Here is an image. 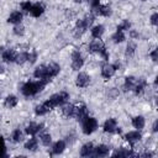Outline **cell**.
I'll return each instance as SVG.
<instances>
[{
  "mask_svg": "<svg viewBox=\"0 0 158 158\" xmlns=\"http://www.w3.org/2000/svg\"><path fill=\"white\" fill-rule=\"evenodd\" d=\"M136 52V43L135 42H128V44L126 46V51H125V56L126 57H133Z\"/></svg>",
  "mask_w": 158,
  "mask_h": 158,
  "instance_id": "cell-33",
  "label": "cell"
},
{
  "mask_svg": "<svg viewBox=\"0 0 158 158\" xmlns=\"http://www.w3.org/2000/svg\"><path fill=\"white\" fill-rule=\"evenodd\" d=\"M144 125H146V120H144V117L143 116H135L133 118H132V126L136 128V130H142L143 127H144Z\"/></svg>",
  "mask_w": 158,
  "mask_h": 158,
  "instance_id": "cell-28",
  "label": "cell"
},
{
  "mask_svg": "<svg viewBox=\"0 0 158 158\" xmlns=\"http://www.w3.org/2000/svg\"><path fill=\"white\" fill-rule=\"evenodd\" d=\"M0 157H6V146L2 136H0Z\"/></svg>",
  "mask_w": 158,
  "mask_h": 158,
  "instance_id": "cell-39",
  "label": "cell"
},
{
  "mask_svg": "<svg viewBox=\"0 0 158 158\" xmlns=\"http://www.w3.org/2000/svg\"><path fill=\"white\" fill-rule=\"evenodd\" d=\"M17 102H19V99L16 95H7L4 100V106L7 109H12L17 105Z\"/></svg>",
  "mask_w": 158,
  "mask_h": 158,
  "instance_id": "cell-26",
  "label": "cell"
},
{
  "mask_svg": "<svg viewBox=\"0 0 158 158\" xmlns=\"http://www.w3.org/2000/svg\"><path fill=\"white\" fill-rule=\"evenodd\" d=\"M142 156H143V157H153L154 153H152V152H144Z\"/></svg>",
  "mask_w": 158,
  "mask_h": 158,
  "instance_id": "cell-46",
  "label": "cell"
},
{
  "mask_svg": "<svg viewBox=\"0 0 158 158\" xmlns=\"http://www.w3.org/2000/svg\"><path fill=\"white\" fill-rule=\"evenodd\" d=\"M65 147H67L65 141H63V139L57 141L56 143H53V146H52V148H51V154H52V156H58V154H60V153L64 152Z\"/></svg>",
  "mask_w": 158,
  "mask_h": 158,
  "instance_id": "cell-16",
  "label": "cell"
},
{
  "mask_svg": "<svg viewBox=\"0 0 158 158\" xmlns=\"http://www.w3.org/2000/svg\"><path fill=\"white\" fill-rule=\"evenodd\" d=\"M107 95H109V98H111V99H115V98L118 95V90H117L116 88H111V89H109V91H107Z\"/></svg>",
  "mask_w": 158,
  "mask_h": 158,
  "instance_id": "cell-41",
  "label": "cell"
},
{
  "mask_svg": "<svg viewBox=\"0 0 158 158\" xmlns=\"http://www.w3.org/2000/svg\"><path fill=\"white\" fill-rule=\"evenodd\" d=\"M37 60V52L36 51H31L27 54V62H30V64H33Z\"/></svg>",
  "mask_w": 158,
  "mask_h": 158,
  "instance_id": "cell-40",
  "label": "cell"
},
{
  "mask_svg": "<svg viewBox=\"0 0 158 158\" xmlns=\"http://www.w3.org/2000/svg\"><path fill=\"white\" fill-rule=\"evenodd\" d=\"M91 11H93L95 15L105 16V17H107V16L111 15V9H110V6H107V5H101V4L96 5L95 7H91Z\"/></svg>",
  "mask_w": 158,
  "mask_h": 158,
  "instance_id": "cell-14",
  "label": "cell"
},
{
  "mask_svg": "<svg viewBox=\"0 0 158 158\" xmlns=\"http://www.w3.org/2000/svg\"><path fill=\"white\" fill-rule=\"evenodd\" d=\"M33 77L37 78V79H42V80H46L47 83L51 81V78L48 77V70H47V65L44 64H41L38 65L35 72H33Z\"/></svg>",
  "mask_w": 158,
  "mask_h": 158,
  "instance_id": "cell-8",
  "label": "cell"
},
{
  "mask_svg": "<svg viewBox=\"0 0 158 158\" xmlns=\"http://www.w3.org/2000/svg\"><path fill=\"white\" fill-rule=\"evenodd\" d=\"M22 19H23L22 12H20V11H12L9 15V17H7V22L9 23H12V25H17V23H21Z\"/></svg>",
  "mask_w": 158,
  "mask_h": 158,
  "instance_id": "cell-20",
  "label": "cell"
},
{
  "mask_svg": "<svg viewBox=\"0 0 158 158\" xmlns=\"http://www.w3.org/2000/svg\"><path fill=\"white\" fill-rule=\"evenodd\" d=\"M74 110H75V105H73V104L65 102L64 105H62V114L65 117H73L74 116Z\"/></svg>",
  "mask_w": 158,
  "mask_h": 158,
  "instance_id": "cell-25",
  "label": "cell"
},
{
  "mask_svg": "<svg viewBox=\"0 0 158 158\" xmlns=\"http://www.w3.org/2000/svg\"><path fill=\"white\" fill-rule=\"evenodd\" d=\"M130 27H131V22H130L128 20H122V22L117 25L116 30H117V31H122V32H123V31H128V30H130Z\"/></svg>",
  "mask_w": 158,
  "mask_h": 158,
  "instance_id": "cell-36",
  "label": "cell"
},
{
  "mask_svg": "<svg viewBox=\"0 0 158 158\" xmlns=\"http://www.w3.org/2000/svg\"><path fill=\"white\" fill-rule=\"evenodd\" d=\"M47 84L48 83L46 80H42V79H38L37 81H27L21 86V93L23 96H27V98L35 96L38 93H41Z\"/></svg>",
  "mask_w": 158,
  "mask_h": 158,
  "instance_id": "cell-1",
  "label": "cell"
},
{
  "mask_svg": "<svg viewBox=\"0 0 158 158\" xmlns=\"http://www.w3.org/2000/svg\"><path fill=\"white\" fill-rule=\"evenodd\" d=\"M151 23H152L153 26H157V25H158V14H157V12H153V14L151 15Z\"/></svg>",
  "mask_w": 158,
  "mask_h": 158,
  "instance_id": "cell-42",
  "label": "cell"
},
{
  "mask_svg": "<svg viewBox=\"0 0 158 158\" xmlns=\"http://www.w3.org/2000/svg\"><path fill=\"white\" fill-rule=\"evenodd\" d=\"M116 67L114 64H110V63H105L102 67H101V77L105 78V79H110L115 75L116 73Z\"/></svg>",
  "mask_w": 158,
  "mask_h": 158,
  "instance_id": "cell-10",
  "label": "cell"
},
{
  "mask_svg": "<svg viewBox=\"0 0 158 158\" xmlns=\"http://www.w3.org/2000/svg\"><path fill=\"white\" fill-rule=\"evenodd\" d=\"M142 1H146V0H142Z\"/></svg>",
  "mask_w": 158,
  "mask_h": 158,
  "instance_id": "cell-47",
  "label": "cell"
},
{
  "mask_svg": "<svg viewBox=\"0 0 158 158\" xmlns=\"http://www.w3.org/2000/svg\"><path fill=\"white\" fill-rule=\"evenodd\" d=\"M125 33L122 32V31H116L112 36H111V40H112V42L114 43H121V42H123L125 41Z\"/></svg>",
  "mask_w": 158,
  "mask_h": 158,
  "instance_id": "cell-32",
  "label": "cell"
},
{
  "mask_svg": "<svg viewBox=\"0 0 158 158\" xmlns=\"http://www.w3.org/2000/svg\"><path fill=\"white\" fill-rule=\"evenodd\" d=\"M69 100V94L67 91H60V93H57V94H53L48 100H46L43 104L47 106V109L51 111L52 109L57 107V106H62L64 105L65 102H68Z\"/></svg>",
  "mask_w": 158,
  "mask_h": 158,
  "instance_id": "cell-2",
  "label": "cell"
},
{
  "mask_svg": "<svg viewBox=\"0 0 158 158\" xmlns=\"http://www.w3.org/2000/svg\"><path fill=\"white\" fill-rule=\"evenodd\" d=\"M141 138H142V135H141V132H139L138 130H136V131H130V132H127V133L125 135V139H126L131 146H135L137 142L141 141Z\"/></svg>",
  "mask_w": 158,
  "mask_h": 158,
  "instance_id": "cell-11",
  "label": "cell"
},
{
  "mask_svg": "<svg viewBox=\"0 0 158 158\" xmlns=\"http://www.w3.org/2000/svg\"><path fill=\"white\" fill-rule=\"evenodd\" d=\"M22 137H23V135H22V131H21L20 128L14 130L12 133H11V141H12L14 143L21 142V141H22Z\"/></svg>",
  "mask_w": 158,
  "mask_h": 158,
  "instance_id": "cell-31",
  "label": "cell"
},
{
  "mask_svg": "<svg viewBox=\"0 0 158 158\" xmlns=\"http://www.w3.org/2000/svg\"><path fill=\"white\" fill-rule=\"evenodd\" d=\"M43 12H44V5L41 4V2H36V4H32L31 10H30L28 14L33 17H40Z\"/></svg>",
  "mask_w": 158,
  "mask_h": 158,
  "instance_id": "cell-17",
  "label": "cell"
},
{
  "mask_svg": "<svg viewBox=\"0 0 158 158\" xmlns=\"http://www.w3.org/2000/svg\"><path fill=\"white\" fill-rule=\"evenodd\" d=\"M149 57L152 58V60H153V62H157V60H158V49H157V48H154V49L149 53Z\"/></svg>",
  "mask_w": 158,
  "mask_h": 158,
  "instance_id": "cell-43",
  "label": "cell"
},
{
  "mask_svg": "<svg viewBox=\"0 0 158 158\" xmlns=\"http://www.w3.org/2000/svg\"><path fill=\"white\" fill-rule=\"evenodd\" d=\"M94 15H86L84 19L81 20H78L77 23H75V27H74V36L75 37H80L94 22Z\"/></svg>",
  "mask_w": 158,
  "mask_h": 158,
  "instance_id": "cell-3",
  "label": "cell"
},
{
  "mask_svg": "<svg viewBox=\"0 0 158 158\" xmlns=\"http://www.w3.org/2000/svg\"><path fill=\"white\" fill-rule=\"evenodd\" d=\"M47 112H49V110L47 109V106H46L44 104L37 105V106L35 107V114H36L37 116H43V115H46Z\"/></svg>",
  "mask_w": 158,
  "mask_h": 158,
  "instance_id": "cell-35",
  "label": "cell"
},
{
  "mask_svg": "<svg viewBox=\"0 0 158 158\" xmlns=\"http://www.w3.org/2000/svg\"><path fill=\"white\" fill-rule=\"evenodd\" d=\"M136 79L137 78H135L132 75L126 77L125 81H123V91H132L135 88V84H136Z\"/></svg>",
  "mask_w": 158,
  "mask_h": 158,
  "instance_id": "cell-24",
  "label": "cell"
},
{
  "mask_svg": "<svg viewBox=\"0 0 158 158\" xmlns=\"http://www.w3.org/2000/svg\"><path fill=\"white\" fill-rule=\"evenodd\" d=\"M112 156H118V157H132V156H137V154L132 151V148H125V147H121V148L116 149V151L112 153Z\"/></svg>",
  "mask_w": 158,
  "mask_h": 158,
  "instance_id": "cell-23",
  "label": "cell"
},
{
  "mask_svg": "<svg viewBox=\"0 0 158 158\" xmlns=\"http://www.w3.org/2000/svg\"><path fill=\"white\" fill-rule=\"evenodd\" d=\"M12 32H14L16 36H23V35H25V27H23L21 23H17V25L14 26Z\"/></svg>",
  "mask_w": 158,
  "mask_h": 158,
  "instance_id": "cell-37",
  "label": "cell"
},
{
  "mask_svg": "<svg viewBox=\"0 0 158 158\" xmlns=\"http://www.w3.org/2000/svg\"><path fill=\"white\" fill-rule=\"evenodd\" d=\"M40 141H41V143H42L43 146L48 147V146H51V143H52V136H51L48 132H42V131H41V133H40Z\"/></svg>",
  "mask_w": 158,
  "mask_h": 158,
  "instance_id": "cell-30",
  "label": "cell"
},
{
  "mask_svg": "<svg viewBox=\"0 0 158 158\" xmlns=\"http://www.w3.org/2000/svg\"><path fill=\"white\" fill-rule=\"evenodd\" d=\"M86 116H89V111H88V107L85 104H80L78 106H75V110H74V117L78 120V121H83Z\"/></svg>",
  "mask_w": 158,
  "mask_h": 158,
  "instance_id": "cell-9",
  "label": "cell"
},
{
  "mask_svg": "<svg viewBox=\"0 0 158 158\" xmlns=\"http://www.w3.org/2000/svg\"><path fill=\"white\" fill-rule=\"evenodd\" d=\"M20 6H21V10H22V12H25V14H28V12H30V10H31V6H32V4H31V1H30V0H27V1H22V2L20 4Z\"/></svg>",
  "mask_w": 158,
  "mask_h": 158,
  "instance_id": "cell-38",
  "label": "cell"
},
{
  "mask_svg": "<svg viewBox=\"0 0 158 158\" xmlns=\"http://www.w3.org/2000/svg\"><path fill=\"white\" fill-rule=\"evenodd\" d=\"M138 32H136L135 30H130V37L131 38H138Z\"/></svg>",
  "mask_w": 158,
  "mask_h": 158,
  "instance_id": "cell-44",
  "label": "cell"
},
{
  "mask_svg": "<svg viewBox=\"0 0 158 158\" xmlns=\"http://www.w3.org/2000/svg\"><path fill=\"white\" fill-rule=\"evenodd\" d=\"M0 52H1V58H2V60H4L5 63H14V62H15L16 54H17V53L15 52V49L1 47V48H0Z\"/></svg>",
  "mask_w": 158,
  "mask_h": 158,
  "instance_id": "cell-7",
  "label": "cell"
},
{
  "mask_svg": "<svg viewBox=\"0 0 158 158\" xmlns=\"http://www.w3.org/2000/svg\"><path fill=\"white\" fill-rule=\"evenodd\" d=\"M96 128H98V121H96V118H94L91 116H86L81 121V131H83L84 135H91Z\"/></svg>",
  "mask_w": 158,
  "mask_h": 158,
  "instance_id": "cell-5",
  "label": "cell"
},
{
  "mask_svg": "<svg viewBox=\"0 0 158 158\" xmlns=\"http://www.w3.org/2000/svg\"><path fill=\"white\" fill-rule=\"evenodd\" d=\"M146 86H147V80H146L144 78H138V79H136V84H135V88H133L135 94H136V95H141V94L144 91Z\"/></svg>",
  "mask_w": 158,
  "mask_h": 158,
  "instance_id": "cell-18",
  "label": "cell"
},
{
  "mask_svg": "<svg viewBox=\"0 0 158 158\" xmlns=\"http://www.w3.org/2000/svg\"><path fill=\"white\" fill-rule=\"evenodd\" d=\"M102 130L106 133H115L117 131V121L115 118H112V117L107 118L102 125Z\"/></svg>",
  "mask_w": 158,
  "mask_h": 158,
  "instance_id": "cell-15",
  "label": "cell"
},
{
  "mask_svg": "<svg viewBox=\"0 0 158 158\" xmlns=\"http://www.w3.org/2000/svg\"><path fill=\"white\" fill-rule=\"evenodd\" d=\"M90 32H91L93 38H101V36L105 32V27H104V25H95L94 27H91Z\"/></svg>",
  "mask_w": 158,
  "mask_h": 158,
  "instance_id": "cell-27",
  "label": "cell"
},
{
  "mask_svg": "<svg viewBox=\"0 0 158 158\" xmlns=\"http://www.w3.org/2000/svg\"><path fill=\"white\" fill-rule=\"evenodd\" d=\"M89 51H90L91 53H99L105 60L109 59V53H107V51H106V47H105L104 42H102L100 38H95L94 41L90 42V44H89Z\"/></svg>",
  "mask_w": 158,
  "mask_h": 158,
  "instance_id": "cell-4",
  "label": "cell"
},
{
  "mask_svg": "<svg viewBox=\"0 0 158 158\" xmlns=\"http://www.w3.org/2000/svg\"><path fill=\"white\" fill-rule=\"evenodd\" d=\"M94 154V144L91 142H86L80 148V156L81 157H90Z\"/></svg>",
  "mask_w": 158,
  "mask_h": 158,
  "instance_id": "cell-19",
  "label": "cell"
},
{
  "mask_svg": "<svg viewBox=\"0 0 158 158\" xmlns=\"http://www.w3.org/2000/svg\"><path fill=\"white\" fill-rule=\"evenodd\" d=\"M47 70H48V77L52 79V78H54V77H57L59 74L60 65L58 63H56V62H52V63H49L47 65Z\"/></svg>",
  "mask_w": 158,
  "mask_h": 158,
  "instance_id": "cell-21",
  "label": "cell"
},
{
  "mask_svg": "<svg viewBox=\"0 0 158 158\" xmlns=\"http://www.w3.org/2000/svg\"><path fill=\"white\" fill-rule=\"evenodd\" d=\"M110 153V148L106 144H99L94 147V156L96 157H106Z\"/></svg>",
  "mask_w": 158,
  "mask_h": 158,
  "instance_id": "cell-22",
  "label": "cell"
},
{
  "mask_svg": "<svg viewBox=\"0 0 158 158\" xmlns=\"http://www.w3.org/2000/svg\"><path fill=\"white\" fill-rule=\"evenodd\" d=\"M42 130H43V123L30 122V123L26 126V128H25V132H26L28 136H35V135L40 133Z\"/></svg>",
  "mask_w": 158,
  "mask_h": 158,
  "instance_id": "cell-13",
  "label": "cell"
},
{
  "mask_svg": "<svg viewBox=\"0 0 158 158\" xmlns=\"http://www.w3.org/2000/svg\"><path fill=\"white\" fill-rule=\"evenodd\" d=\"M23 148L27 149V151H30V152H35V151L38 148V141H37V138H35V137L30 138V139L25 143Z\"/></svg>",
  "mask_w": 158,
  "mask_h": 158,
  "instance_id": "cell-29",
  "label": "cell"
},
{
  "mask_svg": "<svg viewBox=\"0 0 158 158\" xmlns=\"http://www.w3.org/2000/svg\"><path fill=\"white\" fill-rule=\"evenodd\" d=\"M84 65V59L83 56L79 51H73L72 53V69L73 70H79L81 69V67Z\"/></svg>",
  "mask_w": 158,
  "mask_h": 158,
  "instance_id": "cell-6",
  "label": "cell"
},
{
  "mask_svg": "<svg viewBox=\"0 0 158 158\" xmlns=\"http://www.w3.org/2000/svg\"><path fill=\"white\" fill-rule=\"evenodd\" d=\"M152 131H153V132H157V131H158V121H157V120L153 122V126H152Z\"/></svg>",
  "mask_w": 158,
  "mask_h": 158,
  "instance_id": "cell-45",
  "label": "cell"
},
{
  "mask_svg": "<svg viewBox=\"0 0 158 158\" xmlns=\"http://www.w3.org/2000/svg\"><path fill=\"white\" fill-rule=\"evenodd\" d=\"M89 83H90V77L84 72H80L75 78V85L78 88H86Z\"/></svg>",
  "mask_w": 158,
  "mask_h": 158,
  "instance_id": "cell-12",
  "label": "cell"
},
{
  "mask_svg": "<svg viewBox=\"0 0 158 158\" xmlns=\"http://www.w3.org/2000/svg\"><path fill=\"white\" fill-rule=\"evenodd\" d=\"M27 54H28V52H20V53H17L16 54L15 63H17L20 65H22L23 63H26L27 62Z\"/></svg>",
  "mask_w": 158,
  "mask_h": 158,
  "instance_id": "cell-34",
  "label": "cell"
}]
</instances>
